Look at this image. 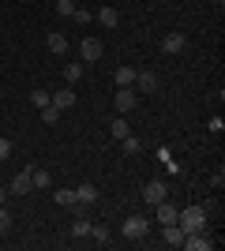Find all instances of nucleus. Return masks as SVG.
<instances>
[{
	"label": "nucleus",
	"mask_w": 225,
	"mask_h": 251,
	"mask_svg": "<svg viewBox=\"0 0 225 251\" xmlns=\"http://www.w3.org/2000/svg\"><path fill=\"white\" fill-rule=\"evenodd\" d=\"M176 225H180L184 232H199L206 229V206H188L176 214Z\"/></svg>",
	"instance_id": "nucleus-1"
},
{
	"label": "nucleus",
	"mask_w": 225,
	"mask_h": 251,
	"mask_svg": "<svg viewBox=\"0 0 225 251\" xmlns=\"http://www.w3.org/2000/svg\"><path fill=\"white\" fill-rule=\"evenodd\" d=\"M147 232H150L147 214H128V218H124V240H143Z\"/></svg>",
	"instance_id": "nucleus-2"
},
{
	"label": "nucleus",
	"mask_w": 225,
	"mask_h": 251,
	"mask_svg": "<svg viewBox=\"0 0 225 251\" xmlns=\"http://www.w3.org/2000/svg\"><path fill=\"white\" fill-rule=\"evenodd\" d=\"M180 248H188V251H214V240H210V232H206V229H199V232H184Z\"/></svg>",
	"instance_id": "nucleus-3"
},
{
	"label": "nucleus",
	"mask_w": 225,
	"mask_h": 251,
	"mask_svg": "<svg viewBox=\"0 0 225 251\" xmlns=\"http://www.w3.org/2000/svg\"><path fill=\"white\" fill-rule=\"evenodd\" d=\"M101 42H98V38H83V42H79V56H83V64H98L101 60Z\"/></svg>",
	"instance_id": "nucleus-4"
},
{
	"label": "nucleus",
	"mask_w": 225,
	"mask_h": 251,
	"mask_svg": "<svg viewBox=\"0 0 225 251\" xmlns=\"http://www.w3.org/2000/svg\"><path fill=\"white\" fill-rule=\"evenodd\" d=\"M143 199H147V206H154V202L169 199V184L165 180H150L147 188H143Z\"/></svg>",
	"instance_id": "nucleus-5"
},
{
	"label": "nucleus",
	"mask_w": 225,
	"mask_h": 251,
	"mask_svg": "<svg viewBox=\"0 0 225 251\" xmlns=\"http://www.w3.org/2000/svg\"><path fill=\"white\" fill-rule=\"evenodd\" d=\"M135 101H139V94H135V86H120L117 98H113V105H117V113H131L135 109Z\"/></svg>",
	"instance_id": "nucleus-6"
},
{
	"label": "nucleus",
	"mask_w": 225,
	"mask_h": 251,
	"mask_svg": "<svg viewBox=\"0 0 225 251\" xmlns=\"http://www.w3.org/2000/svg\"><path fill=\"white\" fill-rule=\"evenodd\" d=\"M26 191H34V180H30V169H23V173H15L8 184V195H26Z\"/></svg>",
	"instance_id": "nucleus-7"
},
{
	"label": "nucleus",
	"mask_w": 225,
	"mask_h": 251,
	"mask_svg": "<svg viewBox=\"0 0 225 251\" xmlns=\"http://www.w3.org/2000/svg\"><path fill=\"white\" fill-rule=\"evenodd\" d=\"M75 199H79V206H75V210H90V206L98 202V188L86 180V184H79V188H75Z\"/></svg>",
	"instance_id": "nucleus-8"
},
{
	"label": "nucleus",
	"mask_w": 225,
	"mask_h": 251,
	"mask_svg": "<svg viewBox=\"0 0 225 251\" xmlns=\"http://www.w3.org/2000/svg\"><path fill=\"white\" fill-rule=\"evenodd\" d=\"M184 45H188V38H184L180 30H173L161 38V52H169V56H176V52H184Z\"/></svg>",
	"instance_id": "nucleus-9"
},
{
	"label": "nucleus",
	"mask_w": 225,
	"mask_h": 251,
	"mask_svg": "<svg viewBox=\"0 0 225 251\" xmlns=\"http://www.w3.org/2000/svg\"><path fill=\"white\" fill-rule=\"evenodd\" d=\"M154 210H158V225H176V214H180V210L173 206L169 199H161V202H154Z\"/></svg>",
	"instance_id": "nucleus-10"
},
{
	"label": "nucleus",
	"mask_w": 225,
	"mask_h": 251,
	"mask_svg": "<svg viewBox=\"0 0 225 251\" xmlns=\"http://www.w3.org/2000/svg\"><path fill=\"white\" fill-rule=\"evenodd\" d=\"M49 105H53V109H60V113H68V109L75 105V90L68 86V90H56V94H49Z\"/></svg>",
	"instance_id": "nucleus-11"
},
{
	"label": "nucleus",
	"mask_w": 225,
	"mask_h": 251,
	"mask_svg": "<svg viewBox=\"0 0 225 251\" xmlns=\"http://www.w3.org/2000/svg\"><path fill=\"white\" fill-rule=\"evenodd\" d=\"M135 90H147V94H154V90H158V75L154 72H135Z\"/></svg>",
	"instance_id": "nucleus-12"
},
{
	"label": "nucleus",
	"mask_w": 225,
	"mask_h": 251,
	"mask_svg": "<svg viewBox=\"0 0 225 251\" xmlns=\"http://www.w3.org/2000/svg\"><path fill=\"white\" fill-rule=\"evenodd\" d=\"M161 240L169 244V248H180L184 244V229L180 225H161Z\"/></svg>",
	"instance_id": "nucleus-13"
},
{
	"label": "nucleus",
	"mask_w": 225,
	"mask_h": 251,
	"mask_svg": "<svg viewBox=\"0 0 225 251\" xmlns=\"http://www.w3.org/2000/svg\"><path fill=\"white\" fill-rule=\"evenodd\" d=\"M45 49H49V52H56V56H64V52H68V38H64L60 30H53L49 38H45Z\"/></svg>",
	"instance_id": "nucleus-14"
},
{
	"label": "nucleus",
	"mask_w": 225,
	"mask_h": 251,
	"mask_svg": "<svg viewBox=\"0 0 225 251\" xmlns=\"http://www.w3.org/2000/svg\"><path fill=\"white\" fill-rule=\"evenodd\" d=\"M83 236H90V218L79 210V218L72 221V240H83Z\"/></svg>",
	"instance_id": "nucleus-15"
},
{
	"label": "nucleus",
	"mask_w": 225,
	"mask_h": 251,
	"mask_svg": "<svg viewBox=\"0 0 225 251\" xmlns=\"http://www.w3.org/2000/svg\"><path fill=\"white\" fill-rule=\"evenodd\" d=\"M98 23H101L105 30H113V26L120 23V11L117 8H98Z\"/></svg>",
	"instance_id": "nucleus-16"
},
{
	"label": "nucleus",
	"mask_w": 225,
	"mask_h": 251,
	"mask_svg": "<svg viewBox=\"0 0 225 251\" xmlns=\"http://www.w3.org/2000/svg\"><path fill=\"white\" fill-rule=\"evenodd\" d=\"M113 79H117V86H131L135 83V68H131V64H120L117 72H113Z\"/></svg>",
	"instance_id": "nucleus-17"
},
{
	"label": "nucleus",
	"mask_w": 225,
	"mask_h": 251,
	"mask_svg": "<svg viewBox=\"0 0 225 251\" xmlns=\"http://www.w3.org/2000/svg\"><path fill=\"white\" fill-rule=\"evenodd\" d=\"M64 79H68V86L79 83V79H83V60H68L64 64Z\"/></svg>",
	"instance_id": "nucleus-18"
},
{
	"label": "nucleus",
	"mask_w": 225,
	"mask_h": 251,
	"mask_svg": "<svg viewBox=\"0 0 225 251\" xmlns=\"http://www.w3.org/2000/svg\"><path fill=\"white\" fill-rule=\"evenodd\" d=\"M56 202H60V206H79V199H75V188H60V191H56Z\"/></svg>",
	"instance_id": "nucleus-19"
},
{
	"label": "nucleus",
	"mask_w": 225,
	"mask_h": 251,
	"mask_svg": "<svg viewBox=\"0 0 225 251\" xmlns=\"http://www.w3.org/2000/svg\"><path fill=\"white\" fill-rule=\"evenodd\" d=\"M30 180H34V188H49V184H53V176H49L45 169H30Z\"/></svg>",
	"instance_id": "nucleus-20"
},
{
	"label": "nucleus",
	"mask_w": 225,
	"mask_h": 251,
	"mask_svg": "<svg viewBox=\"0 0 225 251\" xmlns=\"http://www.w3.org/2000/svg\"><path fill=\"white\" fill-rule=\"evenodd\" d=\"M120 150H124V154H139L143 143H139L135 135H124V139H120Z\"/></svg>",
	"instance_id": "nucleus-21"
},
{
	"label": "nucleus",
	"mask_w": 225,
	"mask_h": 251,
	"mask_svg": "<svg viewBox=\"0 0 225 251\" xmlns=\"http://www.w3.org/2000/svg\"><path fill=\"white\" fill-rule=\"evenodd\" d=\"M90 236H94L98 244H109V225H101V221H98V225H90Z\"/></svg>",
	"instance_id": "nucleus-22"
},
{
	"label": "nucleus",
	"mask_w": 225,
	"mask_h": 251,
	"mask_svg": "<svg viewBox=\"0 0 225 251\" xmlns=\"http://www.w3.org/2000/svg\"><path fill=\"white\" fill-rule=\"evenodd\" d=\"M60 116H64V113L53 109V105H45V109H42V120H45V124H60Z\"/></svg>",
	"instance_id": "nucleus-23"
},
{
	"label": "nucleus",
	"mask_w": 225,
	"mask_h": 251,
	"mask_svg": "<svg viewBox=\"0 0 225 251\" xmlns=\"http://www.w3.org/2000/svg\"><path fill=\"white\" fill-rule=\"evenodd\" d=\"M109 131H113V139H124V135H131V131H128V120H113V124H109Z\"/></svg>",
	"instance_id": "nucleus-24"
},
{
	"label": "nucleus",
	"mask_w": 225,
	"mask_h": 251,
	"mask_svg": "<svg viewBox=\"0 0 225 251\" xmlns=\"http://www.w3.org/2000/svg\"><path fill=\"white\" fill-rule=\"evenodd\" d=\"M75 8H79L75 0H56V11H60L64 19H72V15H75Z\"/></svg>",
	"instance_id": "nucleus-25"
},
{
	"label": "nucleus",
	"mask_w": 225,
	"mask_h": 251,
	"mask_svg": "<svg viewBox=\"0 0 225 251\" xmlns=\"http://www.w3.org/2000/svg\"><path fill=\"white\" fill-rule=\"evenodd\" d=\"M72 19L79 23V26H90V19H94V15H90L86 8H75V15H72Z\"/></svg>",
	"instance_id": "nucleus-26"
},
{
	"label": "nucleus",
	"mask_w": 225,
	"mask_h": 251,
	"mask_svg": "<svg viewBox=\"0 0 225 251\" xmlns=\"http://www.w3.org/2000/svg\"><path fill=\"white\" fill-rule=\"evenodd\" d=\"M30 101L38 105V109H45V105H49V90H34V94H30Z\"/></svg>",
	"instance_id": "nucleus-27"
},
{
	"label": "nucleus",
	"mask_w": 225,
	"mask_h": 251,
	"mask_svg": "<svg viewBox=\"0 0 225 251\" xmlns=\"http://www.w3.org/2000/svg\"><path fill=\"white\" fill-rule=\"evenodd\" d=\"M11 229V214H8V206L0 202V232H8Z\"/></svg>",
	"instance_id": "nucleus-28"
},
{
	"label": "nucleus",
	"mask_w": 225,
	"mask_h": 251,
	"mask_svg": "<svg viewBox=\"0 0 225 251\" xmlns=\"http://www.w3.org/2000/svg\"><path fill=\"white\" fill-rule=\"evenodd\" d=\"M8 154H11V139H0V161H4Z\"/></svg>",
	"instance_id": "nucleus-29"
},
{
	"label": "nucleus",
	"mask_w": 225,
	"mask_h": 251,
	"mask_svg": "<svg viewBox=\"0 0 225 251\" xmlns=\"http://www.w3.org/2000/svg\"><path fill=\"white\" fill-rule=\"evenodd\" d=\"M0 202H8V188H0Z\"/></svg>",
	"instance_id": "nucleus-30"
}]
</instances>
